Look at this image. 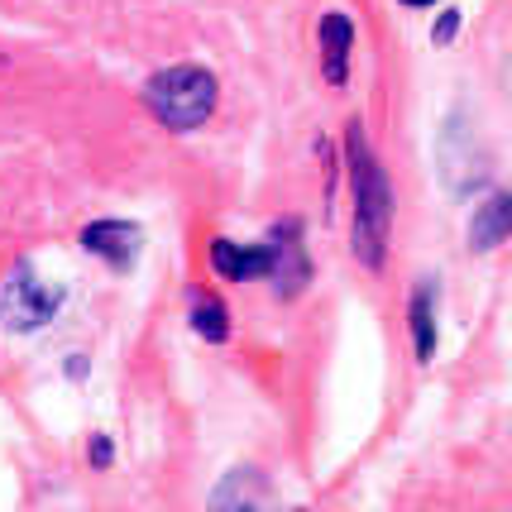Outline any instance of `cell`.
Masks as SVG:
<instances>
[{
    "label": "cell",
    "instance_id": "obj_11",
    "mask_svg": "<svg viewBox=\"0 0 512 512\" xmlns=\"http://www.w3.org/2000/svg\"><path fill=\"white\" fill-rule=\"evenodd\" d=\"M455 29H460V15H455V10H446V15L436 20V44H450V39H455Z\"/></svg>",
    "mask_w": 512,
    "mask_h": 512
},
{
    "label": "cell",
    "instance_id": "obj_3",
    "mask_svg": "<svg viewBox=\"0 0 512 512\" xmlns=\"http://www.w3.org/2000/svg\"><path fill=\"white\" fill-rule=\"evenodd\" d=\"M63 307V288H53L39 278V268L20 259L15 273L5 278V288H0V326L10 335H29V331H44L48 321L58 316Z\"/></svg>",
    "mask_w": 512,
    "mask_h": 512
},
{
    "label": "cell",
    "instance_id": "obj_6",
    "mask_svg": "<svg viewBox=\"0 0 512 512\" xmlns=\"http://www.w3.org/2000/svg\"><path fill=\"white\" fill-rule=\"evenodd\" d=\"M268 264H273L268 240L264 245H235V240H216V245H211V268H216L221 278H230V283L268 278Z\"/></svg>",
    "mask_w": 512,
    "mask_h": 512
},
{
    "label": "cell",
    "instance_id": "obj_13",
    "mask_svg": "<svg viewBox=\"0 0 512 512\" xmlns=\"http://www.w3.org/2000/svg\"><path fill=\"white\" fill-rule=\"evenodd\" d=\"M402 5H436V0H402Z\"/></svg>",
    "mask_w": 512,
    "mask_h": 512
},
{
    "label": "cell",
    "instance_id": "obj_4",
    "mask_svg": "<svg viewBox=\"0 0 512 512\" xmlns=\"http://www.w3.org/2000/svg\"><path fill=\"white\" fill-rule=\"evenodd\" d=\"M268 254H273V264H268V283L278 297H297V292L312 283V254H307V230L302 221H283L268 230Z\"/></svg>",
    "mask_w": 512,
    "mask_h": 512
},
{
    "label": "cell",
    "instance_id": "obj_10",
    "mask_svg": "<svg viewBox=\"0 0 512 512\" xmlns=\"http://www.w3.org/2000/svg\"><path fill=\"white\" fill-rule=\"evenodd\" d=\"M187 326L206 340V345H221L230 335V316H225V302H216L211 292H187Z\"/></svg>",
    "mask_w": 512,
    "mask_h": 512
},
{
    "label": "cell",
    "instance_id": "obj_12",
    "mask_svg": "<svg viewBox=\"0 0 512 512\" xmlns=\"http://www.w3.org/2000/svg\"><path fill=\"white\" fill-rule=\"evenodd\" d=\"M91 460H96V465H106V460H111V446H106V441H101V436H96V441H91Z\"/></svg>",
    "mask_w": 512,
    "mask_h": 512
},
{
    "label": "cell",
    "instance_id": "obj_1",
    "mask_svg": "<svg viewBox=\"0 0 512 512\" xmlns=\"http://www.w3.org/2000/svg\"><path fill=\"white\" fill-rule=\"evenodd\" d=\"M345 158H350V187H355V259L364 268H383L388 225H393V187L383 163L369 154L364 125L345 130Z\"/></svg>",
    "mask_w": 512,
    "mask_h": 512
},
{
    "label": "cell",
    "instance_id": "obj_2",
    "mask_svg": "<svg viewBox=\"0 0 512 512\" xmlns=\"http://www.w3.org/2000/svg\"><path fill=\"white\" fill-rule=\"evenodd\" d=\"M144 101H149L158 125L187 134V130H197V125H206L211 111H216V77L197 63L163 67L154 82L144 87Z\"/></svg>",
    "mask_w": 512,
    "mask_h": 512
},
{
    "label": "cell",
    "instance_id": "obj_7",
    "mask_svg": "<svg viewBox=\"0 0 512 512\" xmlns=\"http://www.w3.org/2000/svg\"><path fill=\"white\" fill-rule=\"evenodd\" d=\"M350 48H355V24L350 15H321V72L331 87H345L350 77Z\"/></svg>",
    "mask_w": 512,
    "mask_h": 512
},
{
    "label": "cell",
    "instance_id": "obj_5",
    "mask_svg": "<svg viewBox=\"0 0 512 512\" xmlns=\"http://www.w3.org/2000/svg\"><path fill=\"white\" fill-rule=\"evenodd\" d=\"M82 245H87L91 254H101L106 264L130 268L134 254H139V245H144V230H139L134 221H96V225H87Z\"/></svg>",
    "mask_w": 512,
    "mask_h": 512
},
{
    "label": "cell",
    "instance_id": "obj_9",
    "mask_svg": "<svg viewBox=\"0 0 512 512\" xmlns=\"http://www.w3.org/2000/svg\"><path fill=\"white\" fill-rule=\"evenodd\" d=\"M407 321H412V350H417V359L426 364V359L436 355V283H431V278L412 292Z\"/></svg>",
    "mask_w": 512,
    "mask_h": 512
},
{
    "label": "cell",
    "instance_id": "obj_8",
    "mask_svg": "<svg viewBox=\"0 0 512 512\" xmlns=\"http://www.w3.org/2000/svg\"><path fill=\"white\" fill-rule=\"evenodd\" d=\"M508 235H512V192H493V197L474 211V221H469V249H474V254H489V249H498Z\"/></svg>",
    "mask_w": 512,
    "mask_h": 512
}]
</instances>
